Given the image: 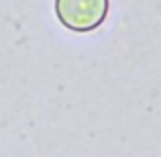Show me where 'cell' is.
I'll return each mask as SVG.
<instances>
[{
	"mask_svg": "<svg viewBox=\"0 0 161 157\" xmlns=\"http://www.w3.org/2000/svg\"><path fill=\"white\" fill-rule=\"evenodd\" d=\"M55 12L71 31H92L108 14V0H55Z\"/></svg>",
	"mask_w": 161,
	"mask_h": 157,
	"instance_id": "cell-1",
	"label": "cell"
}]
</instances>
